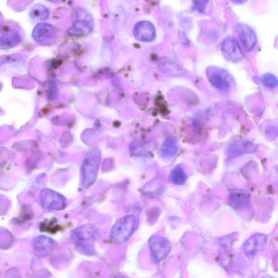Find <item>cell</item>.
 <instances>
[{"label":"cell","instance_id":"12","mask_svg":"<svg viewBox=\"0 0 278 278\" xmlns=\"http://www.w3.org/2000/svg\"><path fill=\"white\" fill-rule=\"evenodd\" d=\"M159 67L164 74L168 76L179 77L185 74V71L182 67L168 58H163L160 61Z\"/></svg>","mask_w":278,"mask_h":278},{"label":"cell","instance_id":"6","mask_svg":"<svg viewBox=\"0 0 278 278\" xmlns=\"http://www.w3.org/2000/svg\"><path fill=\"white\" fill-rule=\"evenodd\" d=\"M238 38L247 52H251L257 43L256 33L250 26L245 23H238L236 26Z\"/></svg>","mask_w":278,"mask_h":278},{"label":"cell","instance_id":"22","mask_svg":"<svg viewBox=\"0 0 278 278\" xmlns=\"http://www.w3.org/2000/svg\"><path fill=\"white\" fill-rule=\"evenodd\" d=\"M262 278H276L273 277H272V276H271L266 275V276H264L262 277Z\"/></svg>","mask_w":278,"mask_h":278},{"label":"cell","instance_id":"14","mask_svg":"<svg viewBox=\"0 0 278 278\" xmlns=\"http://www.w3.org/2000/svg\"><path fill=\"white\" fill-rule=\"evenodd\" d=\"M177 146L175 141L171 138L166 140L160 150V154L165 158H172L176 154Z\"/></svg>","mask_w":278,"mask_h":278},{"label":"cell","instance_id":"5","mask_svg":"<svg viewBox=\"0 0 278 278\" xmlns=\"http://www.w3.org/2000/svg\"><path fill=\"white\" fill-rule=\"evenodd\" d=\"M93 21L89 13L79 11L76 13V21L70 32L74 36L86 35L93 28Z\"/></svg>","mask_w":278,"mask_h":278},{"label":"cell","instance_id":"8","mask_svg":"<svg viewBox=\"0 0 278 278\" xmlns=\"http://www.w3.org/2000/svg\"><path fill=\"white\" fill-rule=\"evenodd\" d=\"M267 238L265 234L257 233L253 235L244 243L243 251L249 257H255L265 247Z\"/></svg>","mask_w":278,"mask_h":278},{"label":"cell","instance_id":"9","mask_svg":"<svg viewBox=\"0 0 278 278\" xmlns=\"http://www.w3.org/2000/svg\"><path fill=\"white\" fill-rule=\"evenodd\" d=\"M136 40L143 42L154 41L156 31L153 24L149 21H143L136 23L133 30Z\"/></svg>","mask_w":278,"mask_h":278},{"label":"cell","instance_id":"21","mask_svg":"<svg viewBox=\"0 0 278 278\" xmlns=\"http://www.w3.org/2000/svg\"><path fill=\"white\" fill-rule=\"evenodd\" d=\"M194 7L200 12H203L206 6V1H194Z\"/></svg>","mask_w":278,"mask_h":278},{"label":"cell","instance_id":"20","mask_svg":"<svg viewBox=\"0 0 278 278\" xmlns=\"http://www.w3.org/2000/svg\"><path fill=\"white\" fill-rule=\"evenodd\" d=\"M263 85L270 89H275L278 87V79L271 73H266L261 77Z\"/></svg>","mask_w":278,"mask_h":278},{"label":"cell","instance_id":"4","mask_svg":"<svg viewBox=\"0 0 278 278\" xmlns=\"http://www.w3.org/2000/svg\"><path fill=\"white\" fill-rule=\"evenodd\" d=\"M207 76L211 84L217 89L227 90L231 87V77L225 70L214 66L209 67L207 70Z\"/></svg>","mask_w":278,"mask_h":278},{"label":"cell","instance_id":"10","mask_svg":"<svg viewBox=\"0 0 278 278\" xmlns=\"http://www.w3.org/2000/svg\"><path fill=\"white\" fill-rule=\"evenodd\" d=\"M151 252L157 260H162L167 257L171 250L170 243L162 237H154L150 241Z\"/></svg>","mask_w":278,"mask_h":278},{"label":"cell","instance_id":"1","mask_svg":"<svg viewBox=\"0 0 278 278\" xmlns=\"http://www.w3.org/2000/svg\"><path fill=\"white\" fill-rule=\"evenodd\" d=\"M100 162L101 152L99 150H92L86 153L81 169V185L83 188H89L95 183Z\"/></svg>","mask_w":278,"mask_h":278},{"label":"cell","instance_id":"11","mask_svg":"<svg viewBox=\"0 0 278 278\" xmlns=\"http://www.w3.org/2000/svg\"><path fill=\"white\" fill-rule=\"evenodd\" d=\"M55 33L54 26L49 23H41L34 29L32 37L35 41L42 42L52 38L55 36Z\"/></svg>","mask_w":278,"mask_h":278},{"label":"cell","instance_id":"19","mask_svg":"<svg viewBox=\"0 0 278 278\" xmlns=\"http://www.w3.org/2000/svg\"><path fill=\"white\" fill-rule=\"evenodd\" d=\"M235 148V155H238L244 153H252L255 150V146L248 141H239L234 145Z\"/></svg>","mask_w":278,"mask_h":278},{"label":"cell","instance_id":"18","mask_svg":"<svg viewBox=\"0 0 278 278\" xmlns=\"http://www.w3.org/2000/svg\"><path fill=\"white\" fill-rule=\"evenodd\" d=\"M48 15L49 12L47 8L41 4H37L34 6L30 12V16L32 18L38 21L45 20L48 18Z\"/></svg>","mask_w":278,"mask_h":278},{"label":"cell","instance_id":"16","mask_svg":"<svg viewBox=\"0 0 278 278\" xmlns=\"http://www.w3.org/2000/svg\"><path fill=\"white\" fill-rule=\"evenodd\" d=\"M54 243L52 239L44 236H40L34 240L33 246L37 251H46L52 248Z\"/></svg>","mask_w":278,"mask_h":278},{"label":"cell","instance_id":"2","mask_svg":"<svg viewBox=\"0 0 278 278\" xmlns=\"http://www.w3.org/2000/svg\"><path fill=\"white\" fill-rule=\"evenodd\" d=\"M137 225V218L133 214L121 217L112 228L110 240L115 244L128 241L132 235Z\"/></svg>","mask_w":278,"mask_h":278},{"label":"cell","instance_id":"7","mask_svg":"<svg viewBox=\"0 0 278 278\" xmlns=\"http://www.w3.org/2000/svg\"><path fill=\"white\" fill-rule=\"evenodd\" d=\"M224 57L229 61L236 62L243 58V53L235 38L229 37L224 40L221 47Z\"/></svg>","mask_w":278,"mask_h":278},{"label":"cell","instance_id":"13","mask_svg":"<svg viewBox=\"0 0 278 278\" xmlns=\"http://www.w3.org/2000/svg\"><path fill=\"white\" fill-rule=\"evenodd\" d=\"M21 40L20 36L18 32L10 29H4L1 31V46L11 48L18 44Z\"/></svg>","mask_w":278,"mask_h":278},{"label":"cell","instance_id":"17","mask_svg":"<svg viewBox=\"0 0 278 278\" xmlns=\"http://www.w3.org/2000/svg\"><path fill=\"white\" fill-rule=\"evenodd\" d=\"M170 180L175 185H182L187 179V175L183 169L177 166L172 171L170 174Z\"/></svg>","mask_w":278,"mask_h":278},{"label":"cell","instance_id":"15","mask_svg":"<svg viewBox=\"0 0 278 278\" xmlns=\"http://www.w3.org/2000/svg\"><path fill=\"white\" fill-rule=\"evenodd\" d=\"M230 203L235 208H247L250 206V198L245 194L234 193L230 195Z\"/></svg>","mask_w":278,"mask_h":278},{"label":"cell","instance_id":"3","mask_svg":"<svg viewBox=\"0 0 278 278\" xmlns=\"http://www.w3.org/2000/svg\"><path fill=\"white\" fill-rule=\"evenodd\" d=\"M41 201L43 208L50 211H60L67 206V200L62 194L50 189H43Z\"/></svg>","mask_w":278,"mask_h":278}]
</instances>
